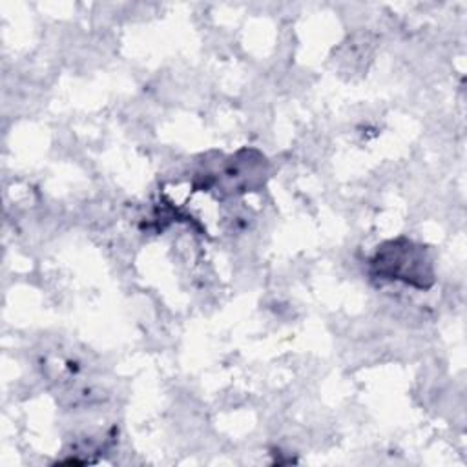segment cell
I'll list each match as a JSON object with an SVG mask.
<instances>
[{
	"label": "cell",
	"instance_id": "1",
	"mask_svg": "<svg viewBox=\"0 0 467 467\" xmlns=\"http://www.w3.org/2000/svg\"><path fill=\"white\" fill-rule=\"evenodd\" d=\"M372 263L378 268V274L387 279H400L418 286H427L432 279L431 261L423 246L407 239L387 243L378 250Z\"/></svg>",
	"mask_w": 467,
	"mask_h": 467
}]
</instances>
